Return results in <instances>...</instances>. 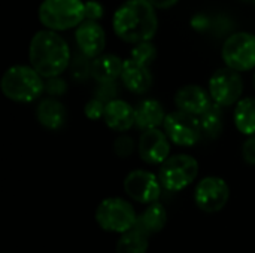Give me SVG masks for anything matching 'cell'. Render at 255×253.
Instances as JSON below:
<instances>
[{
  "mask_svg": "<svg viewBox=\"0 0 255 253\" xmlns=\"http://www.w3.org/2000/svg\"><path fill=\"white\" fill-rule=\"evenodd\" d=\"M115 34L131 45L152 40L158 28L155 7L148 0H127L114 13Z\"/></svg>",
  "mask_w": 255,
  "mask_h": 253,
  "instance_id": "obj_1",
  "label": "cell"
},
{
  "mask_svg": "<svg viewBox=\"0 0 255 253\" xmlns=\"http://www.w3.org/2000/svg\"><path fill=\"white\" fill-rule=\"evenodd\" d=\"M28 60L45 79L60 76L70 64L69 43L54 30L34 33L28 45Z\"/></svg>",
  "mask_w": 255,
  "mask_h": 253,
  "instance_id": "obj_2",
  "label": "cell"
},
{
  "mask_svg": "<svg viewBox=\"0 0 255 253\" xmlns=\"http://www.w3.org/2000/svg\"><path fill=\"white\" fill-rule=\"evenodd\" d=\"M43 79L33 66L15 64L4 70L0 89L6 98L15 103H31L45 92Z\"/></svg>",
  "mask_w": 255,
  "mask_h": 253,
  "instance_id": "obj_3",
  "label": "cell"
},
{
  "mask_svg": "<svg viewBox=\"0 0 255 253\" xmlns=\"http://www.w3.org/2000/svg\"><path fill=\"white\" fill-rule=\"evenodd\" d=\"M37 16L45 28L66 31L76 28L85 19V3L82 0H43Z\"/></svg>",
  "mask_w": 255,
  "mask_h": 253,
  "instance_id": "obj_4",
  "label": "cell"
},
{
  "mask_svg": "<svg viewBox=\"0 0 255 253\" xmlns=\"http://www.w3.org/2000/svg\"><path fill=\"white\" fill-rule=\"evenodd\" d=\"M199 174V163L194 157L178 154L160 164L158 179L164 189L178 192L190 186Z\"/></svg>",
  "mask_w": 255,
  "mask_h": 253,
  "instance_id": "obj_5",
  "label": "cell"
},
{
  "mask_svg": "<svg viewBox=\"0 0 255 253\" xmlns=\"http://www.w3.org/2000/svg\"><path fill=\"white\" fill-rule=\"evenodd\" d=\"M137 215L133 206L118 197L103 200L96 210V222L99 227L109 233L123 234L136 225Z\"/></svg>",
  "mask_w": 255,
  "mask_h": 253,
  "instance_id": "obj_6",
  "label": "cell"
},
{
  "mask_svg": "<svg viewBox=\"0 0 255 253\" xmlns=\"http://www.w3.org/2000/svg\"><path fill=\"white\" fill-rule=\"evenodd\" d=\"M163 127L170 142L182 148L194 146L203 136L199 116L181 109L167 113Z\"/></svg>",
  "mask_w": 255,
  "mask_h": 253,
  "instance_id": "obj_7",
  "label": "cell"
},
{
  "mask_svg": "<svg viewBox=\"0 0 255 253\" xmlns=\"http://www.w3.org/2000/svg\"><path fill=\"white\" fill-rule=\"evenodd\" d=\"M223 61L236 72L255 69V34L239 31L227 37L221 49Z\"/></svg>",
  "mask_w": 255,
  "mask_h": 253,
  "instance_id": "obj_8",
  "label": "cell"
},
{
  "mask_svg": "<svg viewBox=\"0 0 255 253\" xmlns=\"http://www.w3.org/2000/svg\"><path fill=\"white\" fill-rule=\"evenodd\" d=\"M244 92V79L241 72L230 67H221L215 70L209 79V94L212 101L223 107L233 106L241 100Z\"/></svg>",
  "mask_w": 255,
  "mask_h": 253,
  "instance_id": "obj_9",
  "label": "cell"
},
{
  "mask_svg": "<svg viewBox=\"0 0 255 253\" xmlns=\"http://www.w3.org/2000/svg\"><path fill=\"white\" fill-rule=\"evenodd\" d=\"M230 198L227 182L218 176L203 177L194 189V203L205 213H217L226 207Z\"/></svg>",
  "mask_w": 255,
  "mask_h": 253,
  "instance_id": "obj_10",
  "label": "cell"
},
{
  "mask_svg": "<svg viewBox=\"0 0 255 253\" xmlns=\"http://www.w3.org/2000/svg\"><path fill=\"white\" fill-rule=\"evenodd\" d=\"M163 185L154 173L148 170H133L124 179L126 194L142 204H151L158 201Z\"/></svg>",
  "mask_w": 255,
  "mask_h": 253,
  "instance_id": "obj_11",
  "label": "cell"
},
{
  "mask_svg": "<svg viewBox=\"0 0 255 253\" xmlns=\"http://www.w3.org/2000/svg\"><path fill=\"white\" fill-rule=\"evenodd\" d=\"M137 152L140 160L149 166L163 164L170 154V139L158 128L145 130L139 137Z\"/></svg>",
  "mask_w": 255,
  "mask_h": 253,
  "instance_id": "obj_12",
  "label": "cell"
},
{
  "mask_svg": "<svg viewBox=\"0 0 255 253\" xmlns=\"http://www.w3.org/2000/svg\"><path fill=\"white\" fill-rule=\"evenodd\" d=\"M75 40L81 52L87 58H96L103 54L106 46V34L97 21L84 19L75 30Z\"/></svg>",
  "mask_w": 255,
  "mask_h": 253,
  "instance_id": "obj_13",
  "label": "cell"
},
{
  "mask_svg": "<svg viewBox=\"0 0 255 253\" xmlns=\"http://www.w3.org/2000/svg\"><path fill=\"white\" fill-rule=\"evenodd\" d=\"M212 103L211 94L200 85L190 84L181 86L175 94V104L178 109L200 116Z\"/></svg>",
  "mask_w": 255,
  "mask_h": 253,
  "instance_id": "obj_14",
  "label": "cell"
},
{
  "mask_svg": "<svg viewBox=\"0 0 255 253\" xmlns=\"http://www.w3.org/2000/svg\"><path fill=\"white\" fill-rule=\"evenodd\" d=\"M121 82L130 92L145 94L152 86V73L148 66H143L133 58H127L123 66Z\"/></svg>",
  "mask_w": 255,
  "mask_h": 253,
  "instance_id": "obj_15",
  "label": "cell"
},
{
  "mask_svg": "<svg viewBox=\"0 0 255 253\" xmlns=\"http://www.w3.org/2000/svg\"><path fill=\"white\" fill-rule=\"evenodd\" d=\"M36 119L43 128L57 131L64 127L67 121V110L58 98L49 95L39 101L36 107Z\"/></svg>",
  "mask_w": 255,
  "mask_h": 253,
  "instance_id": "obj_16",
  "label": "cell"
},
{
  "mask_svg": "<svg viewBox=\"0 0 255 253\" xmlns=\"http://www.w3.org/2000/svg\"><path fill=\"white\" fill-rule=\"evenodd\" d=\"M123 66H124V60H121L114 54L103 52L99 57L93 58L90 64V75L96 82L102 85H109L114 84L118 78H121Z\"/></svg>",
  "mask_w": 255,
  "mask_h": 253,
  "instance_id": "obj_17",
  "label": "cell"
},
{
  "mask_svg": "<svg viewBox=\"0 0 255 253\" xmlns=\"http://www.w3.org/2000/svg\"><path fill=\"white\" fill-rule=\"evenodd\" d=\"M103 121L111 130L117 133L128 131L134 125V109L126 100H109L106 103Z\"/></svg>",
  "mask_w": 255,
  "mask_h": 253,
  "instance_id": "obj_18",
  "label": "cell"
},
{
  "mask_svg": "<svg viewBox=\"0 0 255 253\" xmlns=\"http://www.w3.org/2000/svg\"><path fill=\"white\" fill-rule=\"evenodd\" d=\"M166 112L158 100L146 98L134 107V125L139 130H152L164 124Z\"/></svg>",
  "mask_w": 255,
  "mask_h": 253,
  "instance_id": "obj_19",
  "label": "cell"
},
{
  "mask_svg": "<svg viewBox=\"0 0 255 253\" xmlns=\"http://www.w3.org/2000/svg\"><path fill=\"white\" fill-rule=\"evenodd\" d=\"M166 224H167V212L161 203L155 201L148 204V207L140 215H137L134 227L151 237L152 234L163 231Z\"/></svg>",
  "mask_w": 255,
  "mask_h": 253,
  "instance_id": "obj_20",
  "label": "cell"
},
{
  "mask_svg": "<svg viewBox=\"0 0 255 253\" xmlns=\"http://www.w3.org/2000/svg\"><path fill=\"white\" fill-rule=\"evenodd\" d=\"M235 125L245 136L255 134V98L245 97L236 103Z\"/></svg>",
  "mask_w": 255,
  "mask_h": 253,
  "instance_id": "obj_21",
  "label": "cell"
},
{
  "mask_svg": "<svg viewBox=\"0 0 255 253\" xmlns=\"http://www.w3.org/2000/svg\"><path fill=\"white\" fill-rule=\"evenodd\" d=\"M149 246V236L133 227L121 234L117 242L115 253H146Z\"/></svg>",
  "mask_w": 255,
  "mask_h": 253,
  "instance_id": "obj_22",
  "label": "cell"
},
{
  "mask_svg": "<svg viewBox=\"0 0 255 253\" xmlns=\"http://www.w3.org/2000/svg\"><path fill=\"white\" fill-rule=\"evenodd\" d=\"M203 136L208 139H217L223 133V106L217 104L215 101L199 116Z\"/></svg>",
  "mask_w": 255,
  "mask_h": 253,
  "instance_id": "obj_23",
  "label": "cell"
},
{
  "mask_svg": "<svg viewBox=\"0 0 255 253\" xmlns=\"http://www.w3.org/2000/svg\"><path fill=\"white\" fill-rule=\"evenodd\" d=\"M130 58L149 67L157 58V46L151 40L139 42L133 46V49L130 52Z\"/></svg>",
  "mask_w": 255,
  "mask_h": 253,
  "instance_id": "obj_24",
  "label": "cell"
},
{
  "mask_svg": "<svg viewBox=\"0 0 255 253\" xmlns=\"http://www.w3.org/2000/svg\"><path fill=\"white\" fill-rule=\"evenodd\" d=\"M105 110H106V103H103L100 98H91V100H88L87 104H85V107H84L85 116L88 119H91V121L103 119Z\"/></svg>",
  "mask_w": 255,
  "mask_h": 253,
  "instance_id": "obj_25",
  "label": "cell"
},
{
  "mask_svg": "<svg viewBox=\"0 0 255 253\" xmlns=\"http://www.w3.org/2000/svg\"><path fill=\"white\" fill-rule=\"evenodd\" d=\"M114 151L120 158H127L134 151V140L127 134H121L114 143Z\"/></svg>",
  "mask_w": 255,
  "mask_h": 253,
  "instance_id": "obj_26",
  "label": "cell"
},
{
  "mask_svg": "<svg viewBox=\"0 0 255 253\" xmlns=\"http://www.w3.org/2000/svg\"><path fill=\"white\" fill-rule=\"evenodd\" d=\"M66 81L61 79L60 76H54V78H48L45 81V92L51 97H60L66 92Z\"/></svg>",
  "mask_w": 255,
  "mask_h": 253,
  "instance_id": "obj_27",
  "label": "cell"
},
{
  "mask_svg": "<svg viewBox=\"0 0 255 253\" xmlns=\"http://www.w3.org/2000/svg\"><path fill=\"white\" fill-rule=\"evenodd\" d=\"M105 13V9L100 1L97 0H88L85 1V19L90 21H99Z\"/></svg>",
  "mask_w": 255,
  "mask_h": 253,
  "instance_id": "obj_28",
  "label": "cell"
},
{
  "mask_svg": "<svg viewBox=\"0 0 255 253\" xmlns=\"http://www.w3.org/2000/svg\"><path fill=\"white\" fill-rule=\"evenodd\" d=\"M242 158L248 166H255V134L248 136L242 145Z\"/></svg>",
  "mask_w": 255,
  "mask_h": 253,
  "instance_id": "obj_29",
  "label": "cell"
},
{
  "mask_svg": "<svg viewBox=\"0 0 255 253\" xmlns=\"http://www.w3.org/2000/svg\"><path fill=\"white\" fill-rule=\"evenodd\" d=\"M155 9H170L173 7L179 0H148Z\"/></svg>",
  "mask_w": 255,
  "mask_h": 253,
  "instance_id": "obj_30",
  "label": "cell"
},
{
  "mask_svg": "<svg viewBox=\"0 0 255 253\" xmlns=\"http://www.w3.org/2000/svg\"><path fill=\"white\" fill-rule=\"evenodd\" d=\"M254 86H255V73H254Z\"/></svg>",
  "mask_w": 255,
  "mask_h": 253,
  "instance_id": "obj_31",
  "label": "cell"
},
{
  "mask_svg": "<svg viewBox=\"0 0 255 253\" xmlns=\"http://www.w3.org/2000/svg\"><path fill=\"white\" fill-rule=\"evenodd\" d=\"M245 1H248V0H245Z\"/></svg>",
  "mask_w": 255,
  "mask_h": 253,
  "instance_id": "obj_32",
  "label": "cell"
},
{
  "mask_svg": "<svg viewBox=\"0 0 255 253\" xmlns=\"http://www.w3.org/2000/svg\"><path fill=\"white\" fill-rule=\"evenodd\" d=\"M254 1H255V0H254Z\"/></svg>",
  "mask_w": 255,
  "mask_h": 253,
  "instance_id": "obj_33",
  "label": "cell"
}]
</instances>
